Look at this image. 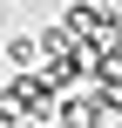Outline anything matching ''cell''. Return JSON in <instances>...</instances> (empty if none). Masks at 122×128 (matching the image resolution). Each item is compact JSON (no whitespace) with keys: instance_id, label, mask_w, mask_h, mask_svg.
I'll return each instance as SVG.
<instances>
[{"instance_id":"1","label":"cell","mask_w":122,"mask_h":128,"mask_svg":"<svg viewBox=\"0 0 122 128\" xmlns=\"http://www.w3.org/2000/svg\"><path fill=\"white\" fill-rule=\"evenodd\" d=\"M7 61H14L20 74H41V40H34V34H14V40H7Z\"/></svg>"}]
</instances>
